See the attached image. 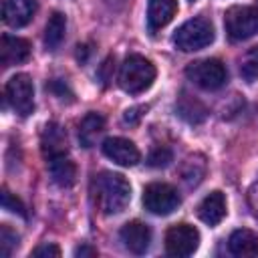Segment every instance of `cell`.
I'll return each instance as SVG.
<instances>
[{"label": "cell", "instance_id": "6da1fadb", "mask_svg": "<svg viewBox=\"0 0 258 258\" xmlns=\"http://www.w3.org/2000/svg\"><path fill=\"white\" fill-rule=\"evenodd\" d=\"M91 198L97 210L105 216L119 214L131 200V185L121 173L103 171L91 179Z\"/></svg>", "mask_w": 258, "mask_h": 258}, {"label": "cell", "instance_id": "7a4b0ae2", "mask_svg": "<svg viewBox=\"0 0 258 258\" xmlns=\"http://www.w3.org/2000/svg\"><path fill=\"white\" fill-rule=\"evenodd\" d=\"M155 81V67L141 54H129L119 69V87L125 93L137 95L151 87Z\"/></svg>", "mask_w": 258, "mask_h": 258}, {"label": "cell", "instance_id": "3957f363", "mask_svg": "<svg viewBox=\"0 0 258 258\" xmlns=\"http://www.w3.org/2000/svg\"><path fill=\"white\" fill-rule=\"evenodd\" d=\"M173 44L183 52L206 48L214 40V26L208 18H191L173 32Z\"/></svg>", "mask_w": 258, "mask_h": 258}, {"label": "cell", "instance_id": "277c9868", "mask_svg": "<svg viewBox=\"0 0 258 258\" xmlns=\"http://www.w3.org/2000/svg\"><path fill=\"white\" fill-rule=\"evenodd\" d=\"M185 77L194 85H198L206 91H216V89L226 85L228 71L218 58H202V60H196V62L187 64Z\"/></svg>", "mask_w": 258, "mask_h": 258}, {"label": "cell", "instance_id": "5b68a950", "mask_svg": "<svg viewBox=\"0 0 258 258\" xmlns=\"http://www.w3.org/2000/svg\"><path fill=\"white\" fill-rule=\"evenodd\" d=\"M226 32L232 40H246L258 32V8L256 6H232L224 16Z\"/></svg>", "mask_w": 258, "mask_h": 258}, {"label": "cell", "instance_id": "8992f818", "mask_svg": "<svg viewBox=\"0 0 258 258\" xmlns=\"http://www.w3.org/2000/svg\"><path fill=\"white\" fill-rule=\"evenodd\" d=\"M143 206L155 216H167L179 206V194L169 183H149L143 189Z\"/></svg>", "mask_w": 258, "mask_h": 258}, {"label": "cell", "instance_id": "52a82bcc", "mask_svg": "<svg viewBox=\"0 0 258 258\" xmlns=\"http://www.w3.org/2000/svg\"><path fill=\"white\" fill-rule=\"evenodd\" d=\"M6 101L22 117L34 111V87L28 75L18 73L6 83Z\"/></svg>", "mask_w": 258, "mask_h": 258}, {"label": "cell", "instance_id": "ba28073f", "mask_svg": "<svg viewBox=\"0 0 258 258\" xmlns=\"http://www.w3.org/2000/svg\"><path fill=\"white\" fill-rule=\"evenodd\" d=\"M200 246V232L189 224H175L165 234V250L169 256H189Z\"/></svg>", "mask_w": 258, "mask_h": 258}, {"label": "cell", "instance_id": "9c48e42d", "mask_svg": "<svg viewBox=\"0 0 258 258\" xmlns=\"http://www.w3.org/2000/svg\"><path fill=\"white\" fill-rule=\"evenodd\" d=\"M101 147H103V153L111 161H115L117 165H123V167H133L141 157L135 143L125 137H107Z\"/></svg>", "mask_w": 258, "mask_h": 258}, {"label": "cell", "instance_id": "30bf717a", "mask_svg": "<svg viewBox=\"0 0 258 258\" xmlns=\"http://www.w3.org/2000/svg\"><path fill=\"white\" fill-rule=\"evenodd\" d=\"M121 242L125 244V248L133 254H143L147 252L149 244H151V230L147 224L139 222V220H133V222H127L121 232Z\"/></svg>", "mask_w": 258, "mask_h": 258}, {"label": "cell", "instance_id": "8fae6325", "mask_svg": "<svg viewBox=\"0 0 258 258\" xmlns=\"http://www.w3.org/2000/svg\"><path fill=\"white\" fill-rule=\"evenodd\" d=\"M36 8H38L36 0H4L2 18L8 26L20 28V26H26L32 20Z\"/></svg>", "mask_w": 258, "mask_h": 258}, {"label": "cell", "instance_id": "7c38bea8", "mask_svg": "<svg viewBox=\"0 0 258 258\" xmlns=\"http://www.w3.org/2000/svg\"><path fill=\"white\" fill-rule=\"evenodd\" d=\"M28 56H30V42L26 38L8 36V34L0 38V64L2 67L20 64Z\"/></svg>", "mask_w": 258, "mask_h": 258}, {"label": "cell", "instance_id": "4fadbf2b", "mask_svg": "<svg viewBox=\"0 0 258 258\" xmlns=\"http://www.w3.org/2000/svg\"><path fill=\"white\" fill-rule=\"evenodd\" d=\"M40 147H42V155L48 159L58 157V155H67V133L58 123H46L42 137H40Z\"/></svg>", "mask_w": 258, "mask_h": 258}, {"label": "cell", "instance_id": "5bb4252c", "mask_svg": "<svg viewBox=\"0 0 258 258\" xmlns=\"http://www.w3.org/2000/svg\"><path fill=\"white\" fill-rule=\"evenodd\" d=\"M177 12V0H149L147 2V28L155 32L171 22Z\"/></svg>", "mask_w": 258, "mask_h": 258}, {"label": "cell", "instance_id": "9a60e30c", "mask_svg": "<svg viewBox=\"0 0 258 258\" xmlns=\"http://www.w3.org/2000/svg\"><path fill=\"white\" fill-rule=\"evenodd\" d=\"M226 216V198L222 191L208 194L198 206V218L208 226H218Z\"/></svg>", "mask_w": 258, "mask_h": 258}, {"label": "cell", "instance_id": "2e32d148", "mask_svg": "<svg viewBox=\"0 0 258 258\" xmlns=\"http://www.w3.org/2000/svg\"><path fill=\"white\" fill-rule=\"evenodd\" d=\"M228 250L234 256H258V234H254L252 230L240 228L236 232H232L230 240H228Z\"/></svg>", "mask_w": 258, "mask_h": 258}, {"label": "cell", "instance_id": "e0dca14e", "mask_svg": "<svg viewBox=\"0 0 258 258\" xmlns=\"http://www.w3.org/2000/svg\"><path fill=\"white\" fill-rule=\"evenodd\" d=\"M48 173H50V179L60 187H71L77 179V167L67 155L48 159Z\"/></svg>", "mask_w": 258, "mask_h": 258}, {"label": "cell", "instance_id": "ac0fdd59", "mask_svg": "<svg viewBox=\"0 0 258 258\" xmlns=\"http://www.w3.org/2000/svg\"><path fill=\"white\" fill-rule=\"evenodd\" d=\"M105 129V119L99 113H87L79 123V141L83 147H93Z\"/></svg>", "mask_w": 258, "mask_h": 258}, {"label": "cell", "instance_id": "d6986e66", "mask_svg": "<svg viewBox=\"0 0 258 258\" xmlns=\"http://www.w3.org/2000/svg\"><path fill=\"white\" fill-rule=\"evenodd\" d=\"M64 30H67V18L62 12H52L48 16V22L44 26V44L48 50L58 48V44L64 38Z\"/></svg>", "mask_w": 258, "mask_h": 258}, {"label": "cell", "instance_id": "ffe728a7", "mask_svg": "<svg viewBox=\"0 0 258 258\" xmlns=\"http://www.w3.org/2000/svg\"><path fill=\"white\" fill-rule=\"evenodd\" d=\"M177 113L179 117H183L187 123H202L206 117H208V109L194 97L189 95H181L179 101H177Z\"/></svg>", "mask_w": 258, "mask_h": 258}, {"label": "cell", "instance_id": "44dd1931", "mask_svg": "<svg viewBox=\"0 0 258 258\" xmlns=\"http://www.w3.org/2000/svg\"><path fill=\"white\" fill-rule=\"evenodd\" d=\"M204 171H206V163H204L202 157H187L185 159V165L181 169V175H183V179L189 185H196V183L202 181Z\"/></svg>", "mask_w": 258, "mask_h": 258}, {"label": "cell", "instance_id": "7402d4cb", "mask_svg": "<svg viewBox=\"0 0 258 258\" xmlns=\"http://www.w3.org/2000/svg\"><path fill=\"white\" fill-rule=\"evenodd\" d=\"M240 75H242L248 83H252V81L258 79V46L250 48V50L242 56V60H240Z\"/></svg>", "mask_w": 258, "mask_h": 258}, {"label": "cell", "instance_id": "603a6c76", "mask_svg": "<svg viewBox=\"0 0 258 258\" xmlns=\"http://www.w3.org/2000/svg\"><path fill=\"white\" fill-rule=\"evenodd\" d=\"M16 246H18V234L10 226L2 224L0 226V254L2 256H10Z\"/></svg>", "mask_w": 258, "mask_h": 258}, {"label": "cell", "instance_id": "cb8c5ba5", "mask_svg": "<svg viewBox=\"0 0 258 258\" xmlns=\"http://www.w3.org/2000/svg\"><path fill=\"white\" fill-rule=\"evenodd\" d=\"M2 208L8 210V212H12V214H18V216L26 218V208H24V204H22L16 196H12L8 189L2 191Z\"/></svg>", "mask_w": 258, "mask_h": 258}, {"label": "cell", "instance_id": "d4e9b609", "mask_svg": "<svg viewBox=\"0 0 258 258\" xmlns=\"http://www.w3.org/2000/svg\"><path fill=\"white\" fill-rule=\"evenodd\" d=\"M46 91H50L52 95H56L60 101H73V91L60 79H52L50 83H46Z\"/></svg>", "mask_w": 258, "mask_h": 258}, {"label": "cell", "instance_id": "484cf974", "mask_svg": "<svg viewBox=\"0 0 258 258\" xmlns=\"http://www.w3.org/2000/svg\"><path fill=\"white\" fill-rule=\"evenodd\" d=\"M169 161H171V151L167 147H155L147 157V163L151 167H165Z\"/></svg>", "mask_w": 258, "mask_h": 258}, {"label": "cell", "instance_id": "4316f807", "mask_svg": "<svg viewBox=\"0 0 258 258\" xmlns=\"http://www.w3.org/2000/svg\"><path fill=\"white\" fill-rule=\"evenodd\" d=\"M141 111H147V107H145V105H139V107H131V109H127L125 115H123V121H125L127 125L137 123V121L141 119V115H143Z\"/></svg>", "mask_w": 258, "mask_h": 258}, {"label": "cell", "instance_id": "83f0119b", "mask_svg": "<svg viewBox=\"0 0 258 258\" xmlns=\"http://www.w3.org/2000/svg\"><path fill=\"white\" fill-rule=\"evenodd\" d=\"M32 256H54V258H58L60 256V248L54 246V244H42V246L32 250Z\"/></svg>", "mask_w": 258, "mask_h": 258}, {"label": "cell", "instance_id": "f1b7e54d", "mask_svg": "<svg viewBox=\"0 0 258 258\" xmlns=\"http://www.w3.org/2000/svg\"><path fill=\"white\" fill-rule=\"evenodd\" d=\"M248 204H250V208H252V214H254L256 220H258V181L252 183V187L248 189Z\"/></svg>", "mask_w": 258, "mask_h": 258}, {"label": "cell", "instance_id": "f546056e", "mask_svg": "<svg viewBox=\"0 0 258 258\" xmlns=\"http://www.w3.org/2000/svg\"><path fill=\"white\" fill-rule=\"evenodd\" d=\"M113 56H109L103 64H101V71H99V77H101V81L103 83H109V79H111V75H113Z\"/></svg>", "mask_w": 258, "mask_h": 258}, {"label": "cell", "instance_id": "4dcf8cb0", "mask_svg": "<svg viewBox=\"0 0 258 258\" xmlns=\"http://www.w3.org/2000/svg\"><path fill=\"white\" fill-rule=\"evenodd\" d=\"M75 256H97V250L91 246H81L75 250Z\"/></svg>", "mask_w": 258, "mask_h": 258}, {"label": "cell", "instance_id": "1f68e13d", "mask_svg": "<svg viewBox=\"0 0 258 258\" xmlns=\"http://www.w3.org/2000/svg\"><path fill=\"white\" fill-rule=\"evenodd\" d=\"M77 48H79V50H77V58H79L81 62H85V60H87V54H89V50H91V48H89L87 44H83V46L79 44Z\"/></svg>", "mask_w": 258, "mask_h": 258}, {"label": "cell", "instance_id": "d6a6232c", "mask_svg": "<svg viewBox=\"0 0 258 258\" xmlns=\"http://www.w3.org/2000/svg\"><path fill=\"white\" fill-rule=\"evenodd\" d=\"M111 6H123V4H127L129 0H107Z\"/></svg>", "mask_w": 258, "mask_h": 258}, {"label": "cell", "instance_id": "836d02e7", "mask_svg": "<svg viewBox=\"0 0 258 258\" xmlns=\"http://www.w3.org/2000/svg\"><path fill=\"white\" fill-rule=\"evenodd\" d=\"M191 2H194V0H191Z\"/></svg>", "mask_w": 258, "mask_h": 258}]
</instances>
